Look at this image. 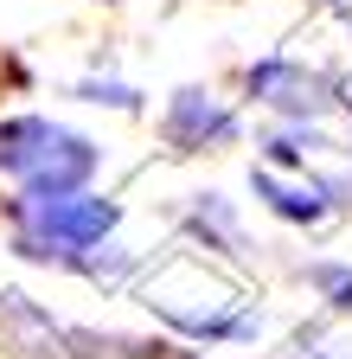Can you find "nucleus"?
<instances>
[{"label": "nucleus", "mask_w": 352, "mask_h": 359, "mask_svg": "<svg viewBox=\"0 0 352 359\" xmlns=\"http://www.w3.org/2000/svg\"><path fill=\"white\" fill-rule=\"evenodd\" d=\"M244 90L262 103V109H276L288 122H307V116H321L333 97H327V77H314L307 65H288V58H262L244 71Z\"/></svg>", "instance_id": "f03ea898"}, {"label": "nucleus", "mask_w": 352, "mask_h": 359, "mask_svg": "<svg viewBox=\"0 0 352 359\" xmlns=\"http://www.w3.org/2000/svg\"><path fill=\"white\" fill-rule=\"evenodd\" d=\"M314 148H321L314 128H307V135H301V128H282V135H269V142H262V154H269L276 167H307V154H314Z\"/></svg>", "instance_id": "6e6552de"}, {"label": "nucleus", "mask_w": 352, "mask_h": 359, "mask_svg": "<svg viewBox=\"0 0 352 359\" xmlns=\"http://www.w3.org/2000/svg\"><path fill=\"white\" fill-rule=\"evenodd\" d=\"M250 187H256V199L269 205L282 224H314V218L327 212V199H333L327 187H288V180H276L269 167H256V173H250Z\"/></svg>", "instance_id": "423d86ee"}, {"label": "nucleus", "mask_w": 352, "mask_h": 359, "mask_svg": "<svg viewBox=\"0 0 352 359\" xmlns=\"http://www.w3.org/2000/svg\"><path fill=\"white\" fill-rule=\"evenodd\" d=\"M346 109H352V97H346Z\"/></svg>", "instance_id": "9b49d317"}, {"label": "nucleus", "mask_w": 352, "mask_h": 359, "mask_svg": "<svg viewBox=\"0 0 352 359\" xmlns=\"http://www.w3.org/2000/svg\"><path fill=\"white\" fill-rule=\"evenodd\" d=\"M167 142L180 148V154H199V148H218V142H237V116L211 97V90L186 83V90H173V103H167Z\"/></svg>", "instance_id": "7ed1b4c3"}, {"label": "nucleus", "mask_w": 352, "mask_h": 359, "mask_svg": "<svg viewBox=\"0 0 352 359\" xmlns=\"http://www.w3.org/2000/svg\"><path fill=\"white\" fill-rule=\"evenodd\" d=\"M103 167V148L90 142V135H77V128H64L58 142H52V154L38 161L26 180H20V193L26 199H64V193H90V173Z\"/></svg>", "instance_id": "20e7f679"}, {"label": "nucleus", "mask_w": 352, "mask_h": 359, "mask_svg": "<svg viewBox=\"0 0 352 359\" xmlns=\"http://www.w3.org/2000/svg\"><path fill=\"white\" fill-rule=\"evenodd\" d=\"M314 289H321L339 314H352V269H346V263H314Z\"/></svg>", "instance_id": "1a4fd4ad"}, {"label": "nucleus", "mask_w": 352, "mask_h": 359, "mask_svg": "<svg viewBox=\"0 0 352 359\" xmlns=\"http://www.w3.org/2000/svg\"><path fill=\"white\" fill-rule=\"evenodd\" d=\"M58 135H64V122H52V116H7V122H0V173L26 180L38 161L52 154Z\"/></svg>", "instance_id": "39448f33"}, {"label": "nucleus", "mask_w": 352, "mask_h": 359, "mask_svg": "<svg viewBox=\"0 0 352 359\" xmlns=\"http://www.w3.org/2000/svg\"><path fill=\"white\" fill-rule=\"evenodd\" d=\"M128 263H135V250H122V244L109 238V244H97V250H83L71 269H77V276H90V283H115Z\"/></svg>", "instance_id": "0eeeda50"}, {"label": "nucleus", "mask_w": 352, "mask_h": 359, "mask_svg": "<svg viewBox=\"0 0 352 359\" xmlns=\"http://www.w3.org/2000/svg\"><path fill=\"white\" fill-rule=\"evenodd\" d=\"M77 97H83V103H109V109H141V90H128V83H103V77H83V83H77Z\"/></svg>", "instance_id": "9d476101"}, {"label": "nucleus", "mask_w": 352, "mask_h": 359, "mask_svg": "<svg viewBox=\"0 0 352 359\" xmlns=\"http://www.w3.org/2000/svg\"><path fill=\"white\" fill-rule=\"evenodd\" d=\"M7 224H13V257L26 263H77L83 250H97L115 238L122 205L97 199V193H64V199H7Z\"/></svg>", "instance_id": "f257e3e1"}]
</instances>
